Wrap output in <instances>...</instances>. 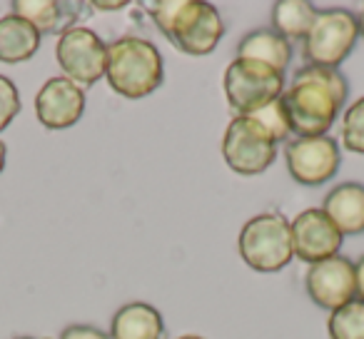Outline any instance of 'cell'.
I'll return each instance as SVG.
<instances>
[{
    "instance_id": "29",
    "label": "cell",
    "mask_w": 364,
    "mask_h": 339,
    "mask_svg": "<svg viewBox=\"0 0 364 339\" xmlns=\"http://www.w3.org/2000/svg\"><path fill=\"white\" fill-rule=\"evenodd\" d=\"M180 339H203V337H198V334H185V337H180Z\"/></svg>"
},
{
    "instance_id": "13",
    "label": "cell",
    "mask_w": 364,
    "mask_h": 339,
    "mask_svg": "<svg viewBox=\"0 0 364 339\" xmlns=\"http://www.w3.org/2000/svg\"><path fill=\"white\" fill-rule=\"evenodd\" d=\"M324 215L342 235L364 232V185L342 183L332 188L324 198Z\"/></svg>"
},
{
    "instance_id": "27",
    "label": "cell",
    "mask_w": 364,
    "mask_h": 339,
    "mask_svg": "<svg viewBox=\"0 0 364 339\" xmlns=\"http://www.w3.org/2000/svg\"><path fill=\"white\" fill-rule=\"evenodd\" d=\"M6 152H8L6 142L0 140V173H3V167H6Z\"/></svg>"
},
{
    "instance_id": "28",
    "label": "cell",
    "mask_w": 364,
    "mask_h": 339,
    "mask_svg": "<svg viewBox=\"0 0 364 339\" xmlns=\"http://www.w3.org/2000/svg\"><path fill=\"white\" fill-rule=\"evenodd\" d=\"M357 26H359V36L364 38V8H362V13H359V18H357Z\"/></svg>"
},
{
    "instance_id": "15",
    "label": "cell",
    "mask_w": 364,
    "mask_h": 339,
    "mask_svg": "<svg viewBox=\"0 0 364 339\" xmlns=\"http://www.w3.org/2000/svg\"><path fill=\"white\" fill-rule=\"evenodd\" d=\"M237 58L264 63V65L274 68V70L284 75L289 60H292V45H289V41H284L279 33L259 28V31L247 33V36L240 41Z\"/></svg>"
},
{
    "instance_id": "23",
    "label": "cell",
    "mask_w": 364,
    "mask_h": 339,
    "mask_svg": "<svg viewBox=\"0 0 364 339\" xmlns=\"http://www.w3.org/2000/svg\"><path fill=\"white\" fill-rule=\"evenodd\" d=\"M307 75H312L314 80H319L322 85H327L329 90L334 92V97L339 100V105H344L349 95V82L344 80V75L337 70V68H319V65H304L302 68Z\"/></svg>"
},
{
    "instance_id": "14",
    "label": "cell",
    "mask_w": 364,
    "mask_h": 339,
    "mask_svg": "<svg viewBox=\"0 0 364 339\" xmlns=\"http://www.w3.org/2000/svg\"><path fill=\"white\" fill-rule=\"evenodd\" d=\"M165 322L152 304L130 302L120 307L112 317L110 339H162Z\"/></svg>"
},
{
    "instance_id": "2",
    "label": "cell",
    "mask_w": 364,
    "mask_h": 339,
    "mask_svg": "<svg viewBox=\"0 0 364 339\" xmlns=\"http://www.w3.org/2000/svg\"><path fill=\"white\" fill-rule=\"evenodd\" d=\"M110 87L122 97H147L165 80V63L150 41L137 36L117 38L107 45V72Z\"/></svg>"
},
{
    "instance_id": "3",
    "label": "cell",
    "mask_w": 364,
    "mask_h": 339,
    "mask_svg": "<svg viewBox=\"0 0 364 339\" xmlns=\"http://www.w3.org/2000/svg\"><path fill=\"white\" fill-rule=\"evenodd\" d=\"M237 249L255 272H279L294 257L289 222L279 212H262L247 220L240 232Z\"/></svg>"
},
{
    "instance_id": "30",
    "label": "cell",
    "mask_w": 364,
    "mask_h": 339,
    "mask_svg": "<svg viewBox=\"0 0 364 339\" xmlns=\"http://www.w3.org/2000/svg\"><path fill=\"white\" fill-rule=\"evenodd\" d=\"M18 339H36V337H18Z\"/></svg>"
},
{
    "instance_id": "26",
    "label": "cell",
    "mask_w": 364,
    "mask_h": 339,
    "mask_svg": "<svg viewBox=\"0 0 364 339\" xmlns=\"http://www.w3.org/2000/svg\"><path fill=\"white\" fill-rule=\"evenodd\" d=\"M122 6L125 3H92V8H97V11H120Z\"/></svg>"
},
{
    "instance_id": "19",
    "label": "cell",
    "mask_w": 364,
    "mask_h": 339,
    "mask_svg": "<svg viewBox=\"0 0 364 339\" xmlns=\"http://www.w3.org/2000/svg\"><path fill=\"white\" fill-rule=\"evenodd\" d=\"M329 337L332 339H364V302L352 299L329 314Z\"/></svg>"
},
{
    "instance_id": "1",
    "label": "cell",
    "mask_w": 364,
    "mask_h": 339,
    "mask_svg": "<svg viewBox=\"0 0 364 339\" xmlns=\"http://www.w3.org/2000/svg\"><path fill=\"white\" fill-rule=\"evenodd\" d=\"M157 31L188 55H210L225 36V23L210 3L200 0H155L147 6Z\"/></svg>"
},
{
    "instance_id": "7",
    "label": "cell",
    "mask_w": 364,
    "mask_h": 339,
    "mask_svg": "<svg viewBox=\"0 0 364 339\" xmlns=\"http://www.w3.org/2000/svg\"><path fill=\"white\" fill-rule=\"evenodd\" d=\"M359 38L357 16L349 11H322L314 21L309 36L304 38L302 55L309 65L337 68L347 60Z\"/></svg>"
},
{
    "instance_id": "8",
    "label": "cell",
    "mask_w": 364,
    "mask_h": 339,
    "mask_svg": "<svg viewBox=\"0 0 364 339\" xmlns=\"http://www.w3.org/2000/svg\"><path fill=\"white\" fill-rule=\"evenodd\" d=\"M55 58L63 68V77L80 87L92 85L107 72V45L90 28L73 26L63 33L58 38Z\"/></svg>"
},
{
    "instance_id": "6",
    "label": "cell",
    "mask_w": 364,
    "mask_h": 339,
    "mask_svg": "<svg viewBox=\"0 0 364 339\" xmlns=\"http://www.w3.org/2000/svg\"><path fill=\"white\" fill-rule=\"evenodd\" d=\"M223 157L232 173L252 178L262 175L277 157V142L255 117L237 115L223 137Z\"/></svg>"
},
{
    "instance_id": "17",
    "label": "cell",
    "mask_w": 364,
    "mask_h": 339,
    "mask_svg": "<svg viewBox=\"0 0 364 339\" xmlns=\"http://www.w3.org/2000/svg\"><path fill=\"white\" fill-rule=\"evenodd\" d=\"M11 8L13 16L31 23L41 36H48V33L63 36L73 28V13H68L65 3H58V0H16Z\"/></svg>"
},
{
    "instance_id": "18",
    "label": "cell",
    "mask_w": 364,
    "mask_h": 339,
    "mask_svg": "<svg viewBox=\"0 0 364 339\" xmlns=\"http://www.w3.org/2000/svg\"><path fill=\"white\" fill-rule=\"evenodd\" d=\"M319 11L307 0H279L272 6V31L284 41H304Z\"/></svg>"
},
{
    "instance_id": "21",
    "label": "cell",
    "mask_w": 364,
    "mask_h": 339,
    "mask_svg": "<svg viewBox=\"0 0 364 339\" xmlns=\"http://www.w3.org/2000/svg\"><path fill=\"white\" fill-rule=\"evenodd\" d=\"M342 145L349 152L364 155V97L349 105L342 117Z\"/></svg>"
},
{
    "instance_id": "4",
    "label": "cell",
    "mask_w": 364,
    "mask_h": 339,
    "mask_svg": "<svg viewBox=\"0 0 364 339\" xmlns=\"http://www.w3.org/2000/svg\"><path fill=\"white\" fill-rule=\"evenodd\" d=\"M282 102L289 117V127L299 137L327 135L337 120V112L342 110L334 92L319 80H314L312 75H307L302 68L294 75L292 85L282 92Z\"/></svg>"
},
{
    "instance_id": "22",
    "label": "cell",
    "mask_w": 364,
    "mask_h": 339,
    "mask_svg": "<svg viewBox=\"0 0 364 339\" xmlns=\"http://www.w3.org/2000/svg\"><path fill=\"white\" fill-rule=\"evenodd\" d=\"M18 112H21V95H18L16 82L0 75V132L16 120Z\"/></svg>"
},
{
    "instance_id": "25",
    "label": "cell",
    "mask_w": 364,
    "mask_h": 339,
    "mask_svg": "<svg viewBox=\"0 0 364 339\" xmlns=\"http://www.w3.org/2000/svg\"><path fill=\"white\" fill-rule=\"evenodd\" d=\"M354 277H357V299L364 302V254L354 262Z\"/></svg>"
},
{
    "instance_id": "5",
    "label": "cell",
    "mask_w": 364,
    "mask_h": 339,
    "mask_svg": "<svg viewBox=\"0 0 364 339\" xmlns=\"http://www.w3.org/2000/svg\"><path fill=\"white\" fill-rule=\"evenodd\" d=\"M284 75L257 60L235 58L225 70V95L235 112L252 115L267 102L282 97Z\"/></svg>"
},
{
    "instance_id": "10",
    "label": "cell",
    "mask_w": 364,
    "mask_h": 339,
    "mask_svg": "<svg viewBox=\"0 0 364 339\" xmlns=\"http://www.w3.org/2000/svg\"><path fill=\"white\" fill-rule=\"evenodd\" d=\"M304 287L314 304L334 312L357 297L354 262L342 254H334L317 264H309L307 274H304Z\"/></svg>"
},
{
    "instance_id": "24",
    "label": "cell",
    "mask_w": 364,
    "mask_h": 339,
    "mask_svg": "<svg viewBox=\"0 0 364 339\" xmlns=\"http://www.w3.org/2000/svg\"><path fill=\"white\" fill-rule=\"evenodd\" d=\"M60 339H110L105 332L90 327V324H70L60 332Z\"/></svg>"
},
{
    "instance_id": "20",
    "label": "cell",
    "mask_w": 364,
    "mask_h": 339,
    "mask_svg": "<svg viewBox=\"0 0 364 339\" xmlns=\"http://www.w3.org/2000/svg\"><path fill=\"white\" fill-rule=\"evenodd\" d=\"M250 117H255V120L259 122V125L264 127V130L269 132V137H272L274 142H282L284 137L292 132V127H289V117H287V110H284V102L282 97H277V100L267 102L264 107H259V110H255Z\"/></svg>"
},
{
    "instance_id": "9",
    "label": "cell",
    "mask_w": 364,
    "mask_h": 339,
    "mask_svg": "<svg viewBox=\"0 0 364 339\" xmlns=\"http://www.w3.org/2000/svg\"><path fill=\"white\" fill-rule=\"evenodd\" d=\"M284 160H287V170L294 183L314 188L337 175L342 152H339L337 140L329 135L297 137L284 150Z\"/></svg>"
},
{
    "instance_id": "11",
    "label": "cell",
    "mask_w": 364,
    "mask_h": 339,
    "mask_svg": "<svg viewBox=\"0 0 364 339\" xmlns=\"http://www.w3.org/2000/svg\"><path fill=\"white\" fill-rule=\"evenodd\" d=\"M289 230H292L294 257H299L302 262L317 264L322 259L334 257L342 249L344 235L334 227V222L319 208L299 212L289 222Z\"/></svg>"
},
{
    "instance_id": "16",
    "label": "cell",
    "mask_w": 364,
    "mask_h": 339,
    "mask_svg": "<svg viewBox=\"0 0 364 339\" xmlns=\"http://www.w3.org/2000/svg\"><path fill=\"white\" fill-rule=\"evenodd\" d=\"M41 48V33L18 16L0 18V60L8 65L31 60Z\"/></svg>"
},
{
    "instance_id": "12",
    "label": "cell",
    "mask_w": 364,
    "mask_h": 339,
    "mask_svg": "<svg viewBox=\"0 0 364 339\" xmlns=\"http://www.w3.org/2000/svg\"><path fill=\"white\" fill-rule=\"evenodd\" d=\"M85 112V92L68 77H50L36 95V115L48 130H68Z\"/></svg>"
}]
</instances>
